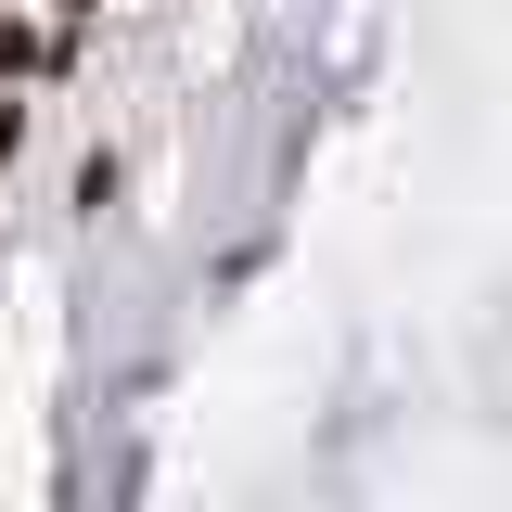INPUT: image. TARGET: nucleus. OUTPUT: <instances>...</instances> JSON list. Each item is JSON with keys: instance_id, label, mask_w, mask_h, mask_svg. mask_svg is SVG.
I'll list each match as a JSON object with an SVG mask.
<instances>
[{"instance_id": "2", "label": "nucleus", "mask_w": 512, "mask_h": 512, "mask_svg": "<svg viewBox=\"0 0 512 512\" xmlns=\"http://www.w3.org/2000/svg\"><path fill=\"white\" fill-rule=\"evenodd\" d=\"M90 13H103V0H52V26H90Z\"/></svg>"}, {"instance_id": "1", "label": "nucleus", "mask_w": 512, "mask_h": 512, "mask_svg": "<svg viewBox=\"0 0 512 512\" xmlns=\"http://www.w3.org/2000/svg\"><path fill=\"white\" fill-rule=\"evenodd\" d=\"M116 192H128V154H116V141H103V154H77V205H90V218H103Z\"/></svg>"}]
</instances>
